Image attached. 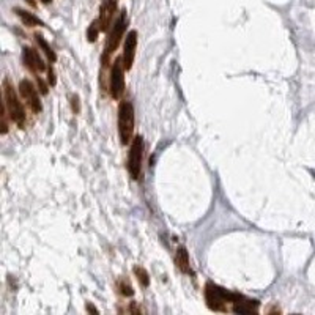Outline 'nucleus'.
Instances as JSON below:
<instances>
[{
	"mask_svg": "<svg viewBox=\"0 0 315 315\" xmlns=\"http://www.w3.org/2000/svg\"><path fill=\"white\" fill-rule=\"evenodd\" d=\"M134 274H136L137 280L140 282L142 287H148L150 285V276H148V273L142 268V266H136V268H134Z\"/></svg>",
	"mask_w": 315,
	"mask_h": 315,
	"instance_id": "obj_15",
	"label": "nucleus"
},
{
	"mask_svg": "<svg viewBox=\"0 0 315 315\" xmlns=\"http://www.w3.org/2000/svg\"><path fill=\"white\" fill-rule=\"evenodd\" d=\"M47 82H49V85L51 87H54L55 84H57V77H55V72H54V70H52V67H49L47 68Z\"/></svg>",
	"mask_w": 315,
	"mask_h": 315,
	"instance_id": "obj_18",
	"label": "nucleus"
},
{
	"mask_svg": "<svg viewBox=\"0 0 315 315\" xmlns=\"http://www.w3.org/2000/svg\"><path fill=\"white\" fill-rule=\"evenodd\" d=\"M136 47H137V32L131 30L126 35L125 44H123V65L126 71L133 68L134 57H136Z\"/></svg>",
	"mask_w": 315,
	"mask_h": 315,
	"instance_id": "obj_9",
	"label": "nucleus"
},
{
	"mask_svg": "<svg viewBox=\"0 0 315 315\" xmlns=\"http://www.w3.org/2000/svg\"><path fill=\"white\" fill-rule=\"evenodd\" d=\"M35 38H36V43H38V46L41 47L43 49V52L46 54V57L49 59V62H55L57 60V55H55V52L52 51V47L47 44V41L46 39L41 36V35H35Z\"/></svg>",
	"mask_w": 315,
	"mask_h": 315,
	"instance_id": "obj_13",
	"label": "nucleus"
},
{
	"mask_svg": "<svg viewBox=\"0 0 315 315\" xmlns=\"http://www.w3.org/2000/svg\"><path fill=\"white\" fill-rule=\"evenodd\" d=\"M115 11H117V0H103V3L100 6V18H98L101 32L109 30Z\"/></svg>",
	"mask_w": 315,
	"mask_h": 315,
	"instance_id": "obj_8",
	"label": "nucleus"
},
{
	"mask_svg": "<svg viewBox=\"0 0 315 315\" xmlns=\"http://www.w3.org/2000/svg\"><path fill=\"white\" fill-rule=\"evenodd\" d=\"M71 109H72V114H79L80 112V101H79V96L77 95H71Z\"/></svg>",
	"mask_w": 315,
	"mask_h": 315,
	"instance_id": "obj_17",
	"label": "nucleus"
},
{
	"mask_svg": "<svg viewBox=\"0 0 315 315\" xmlns=\"http://www.w3.org/2000/svg\"><path fill=\"white\" fill-rule=\"evenodd\" d=\"M125 29H126V10H123L122 13H120L118 19L115 21L114 27H112V30L109 32L107 35V39H106V46H104V55H103V65L104 67H107L109 65V57L112 55V52H114L120 41H122V38L125 35Z\"/></svg>",
	"mask_w": 315,
	"mask_h": 315,
	"instance_id": "obj_4",
	"label": "nucleus"
},
{
	"mask_svg": "<svg viewBox=\"0 0 315 315\" xmlns=\"http://www.w3.org/2000/svg\"><path fill=\"white\" fill-rule=\"evenodd\" d=\"M100 32H101V29H100V22H98V19L96 21H93L90 26H88V30H87V39L90 43H95L96 41V38H98V35H100Z\"/></svg>",
	"mask_w": 315,
	"mask_h": 315,
	"instance_id": "obj_14",
	"label": "nucleus"
},
{
	"mask_svg": "<svg viewBox=\"0 0 315 315\" xmlns=\"http://www.w3.org/2000/svg\"><path fill=\"white\" fill-rule=\"evenodd\" d=\"M36 82H38V88H39V92H41L43 95H47V84L44 82L43 79H39V77H36Z\"/></svg>",
	"mask_w": 315,
	"mask_h": 315,
	"instance_id": "obj_19",
	"label": "nucleus"
},
{
	"mask_svg": "<svg viewBox=\"0 0 315 315\" xmlns=\"http://www.w3.org/2000/svg\"><path fill=\"white\" fill-rule=\"evenodd\" d=\"M3 103L6 106L8 115H10L13 122L19 128L26 126V110H24L22 103L19 101V96L16 93L14 87L8 77L3 79Z\"/></svg>",
	"mask_w": 315,
	"mask_h": 315,
	"instance_id": "obj_1",
	"label": "nucleus"
},
{
	"mask_svg": "<svg viewBox=\"0 0 315 315\" xmlns=\"http://www.w3.org/2000/svg\"><path fill=\"white\" fill-rule=\"evenodd\" d=\"M87 311H88V312H93V314H98V309H96L95 306H92L90 303L87 304Z\"/></svg>",
	"mask_w": 315,
	"mask_h": 315,
	"instance_id": "obj_20",
	"label": "nucleus"
},
{
	"mask_svg": "<svg viewBox=\"0 0 315 315\" xmlns=\"http://www.w3.org/2000/svg\"><path fill=\"white\" fill-rule=\"evenodd\" d=\"M109 90L110 96L114 100H120L125 93V65L123 57H118L114 60V65L110 68L109 77Z\"/></svg>",
	"mask_w": 315,
	"mask_h": 315,
	"instance_id": "obj_5",
	"label": "nucleus"
},
{
	"mask_svg": "<svg viewBox=\"0 0 315 315\" xmlns=\"http://www.w3.org/2000/svg\"><path fill=\"white\" fill-rule=\"evenodd\" d=\"M118 290H120V293H122L123 296H133L134 295L133 287L129 285V282L125 280V279H120L118 280Z\"/></svg>",
	"mask_w": 315,
	"mask_h": 315,
	"instance_id": "obj_16",
	"label": "nucleus"
},
{
	"mask_svg": "<svg viewBox=\"0 0 315 315\" xmlns=\"http://www.w3.org/2000/svg\"><path fill=\"white\" fill-rule=\"evenodd\" d=\"M237 293H232L219 285L213 284V282H207L205 285V300L207 306L214 312H227V303H233Z\"/></svg>",
	"mask_w": 315,
	"mask_h": 315,
	"instance_id": "obj_2",
	"label": "nucleus"
},
{
	"mask_svg": "<svg viewBox=\"0 0 315 315\" xmlns=\"http://www.w3.org/2000/svg\"><path fill=\"white\" fill-rule=\"evenodd\" d=\"M19 93H21L24 101L27 103V106L30 107V110L34 112V114H39V112L43 110L41 100H39V96H38V90L35 88V85L30 82V80H27V79L21 80Z\"/></svg>",
	"mask_w": 315,
	"mask_h": 315,
	"instance_id": "obj_7",
	"label": "nucleus"
},
{
	"mask_svg": "<svg viewBox=\"0 0 315 315\" xmlns=\"http://www.w3.org/2000/svg\"><path fill=\"white\" fill-rule=\"evenodd\" d=\"M142 159H143V139L142 136H136L131 142V148H129L128 156V172L134 180H139L140 176Z\"/></svg>",
	"mask_w": 315,
	"mask_h": 315,
	"instance_id": "obj_6",
	"label": "nucleus"
},
{
	"mask_svg": "<svg viewBox=\"0 0 315 315\" xmlns=\"http://www.w3.org/2000/svg\"><path fill=\"white\" fill-rule=\"evenodd\" d=\"M176 265H178V268H180L184 274H189V273H191L189 255H188V251H186L184 247H180L178 251H176Z\"/></svg>",
	"mask_w": 315,
	"mask_h": 315,
	"instance_id": "obj_12",
	"label": "nucleus"
},
{
	"mask_svg": "<svg viewBox=\"0 0 315 315\" xmlns=\"http://www.w3.org/2000/svg\"><path fill=\"white\" fill-rule=\"evenodd\" d=\"M118 134L122 145L133 142L134 134V107L129 101H122L118 106Z\"/></svg>",
	"mask_w": 315,
	"mask_h": 315,
	"instance_id": "obj_3",
	"label": "nucleus"
},
{
	"mask_svg": "<svg viewBox=\"0 0 315 315\" xmlns=\"http://www.w3.org/2000/svg\"><path fill=\"white\" fill-rule=\"evenodd\" d=\"M14 13L18 14V18L22 21L24 26L27 27H36V26H43V21H39L36 16H34L32 13L26 11V10H21V8H14Z\"/></svg>",
	"mask_w": 315,
	"mask_h": 315,
	"instance_id": "obj_11",
	"label": "nucleus"
},
{
	"mask_svg": "<svg viewBox=\"0 0 315 315\" xmlns=\"http://www.w3.org/2000/svg\"><path fill=\"white\" fill-rule=\"evenodd\" d=\"M41 2H43L44 5H47V3H51V2H52V0H41Z\"/></svg>",
	"mask_w": 315,
	"mask_h": 315,
	"instance_id": "obj_21",
	"label": "nucleus"
},
{
	"mask_svg": "<svg viewBox=\"0 0 315 315\" xmlns=\"http://www.w3.org/2000/svg\"><path fill=\"white\" fill-rule=\"evenodd\" d=\"M22 62L32 72H41V71L46 70V65L43 62V59L39 57V54L34 49V47H24L22 49Z\"/></svg>",
	"mask_w": 315,
	"mask_h": 315,
	"instance_id": "obj_10",
	"label": "nucleus"
}]
</instances>
